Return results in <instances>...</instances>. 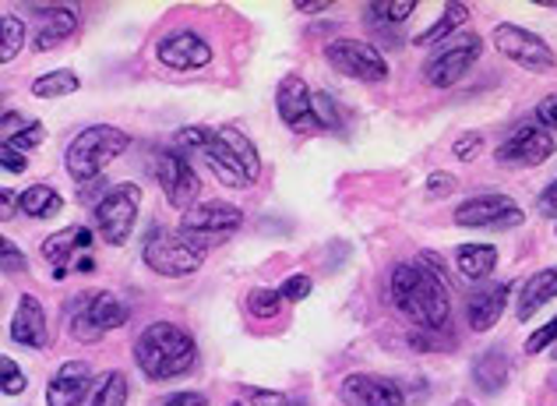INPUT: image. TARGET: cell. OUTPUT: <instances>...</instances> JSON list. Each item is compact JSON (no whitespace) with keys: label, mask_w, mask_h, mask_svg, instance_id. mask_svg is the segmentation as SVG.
Segmentation results:
<instances>
[{"label":"cell","mask_w":557,"mask_h":406,"mask_svg":"<svg viewBox=\"0 0 557 406\" xmlns=\"http://www.w3.org/2000/svg\"><path fill=\"white\" fill-rule=\"evenodd\" d=\"M388 294L395 300V308H399L417 329H434V332L448 329L451 304H448L445 280H437L423 262L395 266L388 280Z\"/></svg>","instance_id":"obj_1"},{"label":"cell","mask_w":557,"mask_h":406,"mask_svg":"<svg viewBox=\"0 0 557 406\" xmlns=\"http://www.w3.org/2000/svg\"><path fill=\"white\" fill-rule=\"evenodd\" d=\"M135 365L149 382H173L198 368V343L177 322H152L135 343Z\"/></svg>","instance_id":"obj_2"},{"label":"cell","mask_w":557,"mask_h":406,"mask_svg":"<svg viewBox=\"0 0 557 406\" xmlns=\"http://www.w3.org/2000/svg\"><path fill=\"white\" fill-rule=\"evenodd\" d=\"M198 156L209 163L215 181H223L233 192H247L261 177V156L255 142L237 127H209Z\"/></svg>","instance_id":"obj_3"},{"label":"cell","mask_w":557,"mask_h":406,"mask_svg":"<svg viewBox=\"0 0 557 406\" xmlns=\"http://www.w3.org/2000/svg\"><path fill=\"white\" fill-rule=\"evenodd\" d=\"M131 149V135L121 132L113 124H89L71 138L67 152H64V170L71 181L78 184H92L102 177L113 159H121Z\"/></svg>","instance_id":"obj_4"},{"label":"cell","mask_w":557,"mask_h":406,"mask_svg":"<svg viewBox=\"0 0 557 406\" xmlns=\"http://www.w3.org/2000/svg\"><path fill=\"white\" fill-rule=\"evenodd\" d=\"M141 262L163 280H184L205 266V244L181 234V230H152L141 248Z\"/></svg>","instance_id":"obj_5"},{"label":"cell","mask_w":557,"mask_h":406,"mask_svg":"<svg viewBox=\"0 0 557 406\" xmlns=\"http://www.w3.org/2000/svg\"><path fill=\"white\" fill-rule=\"evenodd\" d=\"M138 206H141L138 184H116L96 201L92 216H96V230H99L102 244H110V248L127 244L131 230L138 223Z\"/></svg>","instance_id":"obj_6"},{"label":"cell","mask_w":557,"mask_h":406,"mask_svg":"<svg viewBox=\"0 0 557 406\" xmlns=\"http://www.w3.org/2000/svg\"><path fill=\"white\" fill-rule=\"evenodd\" d=\"M494 47L502 57H508L511 64H519L533 75H547L557 67V57L547 47L544 36H536L533 28H522L516 22H497L494 25Z\"/></svg>","instance_id":"obj_7"},{"label":"cell","mask_w":557,"mask_h":406,"mask_svg":"<svg viewBox=\"0 0 557 406\" xmlns=\"http://www.w3.org/2000/svg\"><path fill=\"white\" fill-rule=\"evenodd\" d=\"M480 53H483V39L476 33L442 42V50H434L428 57V64H423V82L431 89H451V85H459L469 75V67L480 61Z\"/></svg>","instance_id":"obj_8"},{"label":"cell","mask_w":557,"mask_h":406,"mask_svg":"<svg viewBox=\"0 0 557 406\" xmlns=\"http://www.w3.org/2000/svg\"><path fill=\"white\" fill-rule=\"evenodd\" d=\"M152 173L159 187H163L166 201L177 212H190L198 201V192H201V181L195 167H190V159L181 152V149H159L152 156Z\"/></svg>","instance_id":"obj_9"},{"label":"cell","mask_w":557,"mask_h":406,"mask_svg":"<svg viewBox=\"0 0 557 406\" xmlns=\"http://www.w3.org/2000/svg\"><path fill=\"white\" fill-rule=\"evenodd\" d=\"M325 61L332 71H339L346 78L357 82H385L388 78V61L374 42L363 39H332L325 47Z\"/></svg>","instance_id":"obj_10"},{"label":"cell","mask_w":557,"mask_h":406,"mask_svg":"<svg viewBox=\"0 0 557 406\" xmlns=\"http://www.w3.org/2000/svg\"><path fill=\"white\" fill-rule=\"evenodd\" d=\"M127 322V304L116 294H92L82 297V304L71 315V336L78 343H99L107 332L121 329Z\"/></svg>","instance_id":"obj_11"},{"label":"cell","mask_w":557,"mask_h":406,"mask_svg":"<svg viewBox=\"0 0 557 406\" xmlns=\"http://www.w3.org/2000/svg\"><path fill=\"white\" fill-rule=\"evenodd\" d=\"M275 113L278 121H283L289 132L297 135H318L325 132L314 113V93L307 89V82L300 75H283L275 89Z\"/></svg>","instance_id":"obj_12"},{"label":"cell","mask_w":557,"mask_h":406,"mask_svg":"<svg viewBox=\"0 0 557 406\" xmlns=\"http://www.w3.org/2000/svg\"><path fill=\"white\" fill-rule=\"evenodd\" d=\"M525 220V212L508 195H473L456 209V226L469 230H511Z\"/></svg>","instance_id":"obj_13"},{"label":"cell","mask_w":557,"mask_h":406,"mask_svg":"<svg viewBox=\"0 0 557 406\" xmlns=\"http://www.w3.org/2000/svg\"><path fill=\"white\" fill-rule=\"evenodd\" d=\"M557 142L540 124H519L502 145H497L494 159L502 167H540L554 156Z\"/></svg>","instance_id":"obj_14"},{"label":"cell","mask_w":557,"mask_h":406,"mask_svg":"<svg viewBox=\"0 0 557 406\" xmlns=\"http://www.w3.org/2000/svg\"><path fill=\"white\" fill-rule=\"evenodd\" d=\"M240 223H244V212L237 206H230V201H201V206L181 216V234L205 244V241L237 234Z\"/></svg>","instance_id":"obj_15"},{"label":"cell","mask_w":557,"mask_h":406,"mask_svg":"<svg viewBox=\"0 0 557 406\" xmlns=\"http://www.w3.org/2000/svg\"><path fill=\"white\" fill-rule=\"evenodd\" d=\"M156 57H159V64H166L173 71H198L212 61V47L195 28H177V33L159 39Z\"/></svg>","instance_id":"obj_16"},{"label":"cell","mask_w":557,"mask_h":406,"mask_svg":"<svg viewBox=\"0 0 557 406\" xmlns=\"http://www.w3.org/2000/svg\"><path fill=\"white\" fill-rule=\"evenodd\" d=\"M92 244H96V234L89 226H64V230H57V234H50L47 241L39 244V255H42V262H47L53 269V280L61 283L71 262H75V255H89L92 251Z\"/></svg>","instance_id":"obj_17"},{"label":"cell","mask_w":557,"mask_h":406,"mask_svg":"<svg viewBox=\"0 0 557 406\" xmlns=\"http://www.w3.org/2000/svg\"><path fill=\"white\" fill-rule=\"evenodd\" d=\"M346 406H406V393L395 379L385 374H349L339 385Z\"/></svg>","instance_id":"obj_18"},{"label":"cell","mask_w":557,"mask_h":406,"mask_svg":"<svg viewBox=\"0 0 557 406\" xmlns=\"http://www.w3.org/2000/svg\"><path fill=\"white\" fill-rule=\"evenodd\" d=\"M11 340L25 350H47L50 346V322L36 294H22L18 308L11 315Z\"/></svg>","instance_id":"obj_19"},{"label":"cell","mask_w":557,"mask_h":406,"mask_svg":"<svg viewBox=\"0 0 557 406\" xmlns=\"http://www.w3.org/2000/svg\"><path fill=\"white\" fill-rule=\"evenodd\" d=\"M96 389L92 368L85 360H67L57 368V374L47 385V406H82V399Z\"/></svg>","instance_id":"obj_20"},{"label":"cell","mask_w":557,"mask_h":406,"mask_svg":"<svg viewBox=\"0 0 557 406\" xmlns=\"http://www.w3.org/2000/svg\"><path fill=\"white\" fill-rule=\"evenodd\" d=\"M508 297H511V286L508 283H487L469 294L466 300V318H469V329L473 332H491L502 315L508 308Z\"/></svg>","instance_id":"obj_21"},{"label":"cell","mask_w":557,"mask_h":406,"mask_svg":"<svg viewBox=\"0 0 557 406\" xmlns=\"http://www.w3.org/2000/svg\"><path fill=\"white\" fill-rule=\"evenodd\" d=\"M33 11H39V14H42V25L36 28V36H33V47H36L39 53L57 50L64 39L75 36V28H78V14H75V11H67V8H53V4H47V8L33 4Z\"/></svg>","instance_id":"obj_22"},{"label":"cell","mask_w":557,"mask_h":406,"mask_svg":"<svg viewBox=\"0 0 557 406\" xmlns=\"http://www.w3.org/2000/svg\"><path fill=\"white\" fill-rule=\"evenodd\" d=\"M554 297H557V266L533 272L530 280L522 283L519 300H516V315H519V322H530V318H533L540 308H547V304H550Z\"/></svg>","instance_id":"obj_23"},{"label":"cell","mask_w":557,"mask_h":406,"mask_svg":"<svg viewBox=\"0 0 557 406\" xmlns=\"http://www.w3.org/2000/svg\"><path fill=\"white\" fill-rule=\"evenodd\" d=\"M508 379H511V357L505 350H497V346L483 350L473 360V382H476V389L483 396L502 393V389L508 385Z\"/></svg>","instance_id":"obj_24"},{"label":"cell","mask_w":557,"mask_h":406,"mask_svg":"<svg viewBox=\"0 0 557 406\" xmlns=\"http://www.w3.org/2000/svg\"><path fill=\"white\" fill-rule=\"evenodd\" d=\"M456 266L462 272V280L480 283L497 269V248L494 244H462L456 251Z\"/></svg>","instance_id":"obj_25"},{"label":"cell","mask_w":557,"mask_h":406,"mask_svg":"<svg viewBox=\"0 0 557 406\" xmlns=\"http://www.w3.org/2000/svg\"><path fill=\"white\" fill-rule=\"evenodd\" d=\"M61 209H64V198L57 195L50 184H33L18 195V212L28 216V220H50V216H57Z\"/></svg>","instance_id":"obj_26"},{"label":"cell","mask_w":557,"mask_h":406,"mask_svg":"<svg viewBox=\"0 0 557 406\" xmlns=\"http://www.w3.org/2000/svg\"><path fill=\"white\" fill-rule=\"evenodd\" d=\"M82 89V78L75 71L67 67H57V71H47V75H39L33 82V96L36 99H61V96H75Z\"/></svg>","instance_id":"obj_27"},{"label":"cell","mask_w":557,"mask_h":406,"mask_svg":"<svg viewBox=\"0 0 557 406\" xmlns=\"http://www.w3.org/2000/svg\"><path fill=\"white\" fill-rule=\"evenodd\" d=\"M466 19H469V8L466 4H448L445 11H442V19H437L428 33H420L417 39H413V47H437V42H445L456 28H462L466 25Z\"/></svg>","instance_id":"obj_28"},{"label":"cell","mask_w":557,"mask_h":406,"mask_svg":"<svg viewBox=\"0 0 557 406\" xmlns=\"http://www.w3.org/2000/svg\"><path fill=\"white\" fill-rule=\"evenodd\" d=\"M127 396H131V385L124 379V371H107L96 382V393H92L89 406H127Z\"/></svg>","instance_id":"obj_29"},{"label":"cell","mask_w":557,"mask_h":406,"mask_svg":"<svg viewBox=\"0 0 557 406\" xmlns=\"http://www.w3.org/2000/svg\"><path fill=\"white\" fill-rule=\"evenodd\" d=\"M413 11H417V0H374V4H368V19L371 25H381V22L399 25Z\"/></svg>","instance_id":"obj_30"},{"label":"cell","mask_w":557,"mask_h":406,"mask_svg":"<svg viewBox=\"0 0 557 406\" xmlns=\"http://www.w3.org/2000/svg\"><path fill=\"white\" fill-rule=\"evenodd\" d=\"M247 311H251L255 318H261V322H269V318H275L278 311H283V294L278 290H272V286H255L251 294H247Z\"/></svg>","instance_id":"obj_31"},{"label":"cell","mask_w":557,"mask_h":406,"mask_svg":"<svg viewBox=\"0 0 557 406\" xmlns=\"http://www.w3.org/2000/svg\"><path fill=\"white\" fill-rule=\"evenodd\" d=\"M25 42V22L14 19V14H4V50H0V61H14Z\"/></svg>","instance_id":"obj_32"},{"label":"cell","mask_w":557,"mask_h":406,"mask_svg":"<svg viewBox=\"0 0 557 406\" xmlns=\"http://www.w3.org/2000/svg\"><path fill=\"white\" fill-rule=\"evenodd\" d=\"M314 113L321 127H329V132H343V118H339V107H335V99L329 93H314Z\"/></svg>","instance_id":"obj_33"},{"label":"cell","mask_w":557,"mask_h":406,"mask_svg":"<svg viewBox=\"0 0 557 406\" xmlns=\"http://www.w3.org/2000/svg\"><path fill=\"white\" fill-rule=\"evenodd\" d=\"M0 374H4V396H18V393H25L28 389V379H25V371L14 365L11 357H0Z\"/></svg>","instance_id":"obj_34"},{"label":"cell","mask_w":557,"mask_h":406,"mask_svg":"<svg viewBox=\"0 0 557 406\" xmlns=\"http://www.w3.org/2000/svg\"><path fill=\"white\" fill-rule=\"evenodd\" d=\"M557 346V315L550 318V322L544 329H536L530 340H525V354L536 357V354H544V350H554Z\"/></svg>","instance_id":"obj_35"},{"label":"cell","mask_w":557,"mask_h":406,"mask_svg":"<svg viewBox=\"0 0 557 406\" xmlns=\"http://www.w3.org/2000/svg\"><path fill=\"white\" fill-rule=\"evenodd\" d=\"M311 290H314L311 275L297 272V275H289V280H286L283 286H278V294H283V300L297 304V300H307V297H311Z\"/></svg>","instance_id":"obj_36"},{"label":"cell","mask_w":557,"mask_h":406,"mask_svg":"<svg viewBox=\"0 0 557 406\" xmlns=\"http://www.w3.org/2000/svg\"><path fill=\"white\" fill-rule=\"evenodd\" d=\"M0 251H4V272L8 275H22V272H28V258H25V251L18 248L14 241H0Z\"/></svg>","instance_id":"obj_37"},{"label":"cell","mask_w":557,"mask_h":406,"mask_svg":"<svg viewBox=\"0 0 557 406\" xmlns=\"http://www.w3.org/2000/svg\"><path fill=\"white\" fill-rule=\"evenodd\" d=\"M536 124L544 127V132H557V93H550V96H544L536 103Z\"/></svg>","instance_id":"obj_38"},{"label":"cell","mask_w":557,"mask_h":406,"mask_svg":"<svg viewBox=\"0 0 557 406\" xmlns=\"http://www.w3.org/2000/svg\"><path fill=\"white\" fill-rule=\"evenodd\" d=\"M459 187V181H456V173H431L428 177V198H448L451 192Z\"/></svg>","instance_id":"obj_39"},{"label":"cell","mask_w":557,"mask_h":406,"mask_svg":"<svg viewBox=\"0 0 557 406\" xmlns=\"http://www.w3.org/2000/svg\"><path fill=\"white\" fill-rule=\"evenodd\" d=\"M42 135H47V127H42L39 121H33L18 138H11V142H4V145H11V149H18V152H28V149H36V145L42 142Z\"/></svg>","instance_id":"obj_40"},{"label":"cell","mask_w":557,"mask_h":406,"mask_svg":"<svg viewBox=\"0 0 557 406\" xmlns=\"http://www.w3.org/2000/svg\"><path fill=\"white\" fill-rule=\"evenodd\" d=\"M33 124L25 118V113H14V110H4V121H0V132H4V142H11V138H18L25 127Z\"/></svg>","instance_id":"obj_41"},{"label":"cell","mask_w":557,"mask_h":406,"mask_svg":"<svg viewBox=\"0 0 557 406\" xmlns=\"http://www.w3.org/2000/svg\"><path fill=\"white\" fill-rule=\"evenodd\" d=\"M536 212L540 216H547V220H557V177L540 192V198H536Z\"/></svg>","instance_id":"obj_42"},{"label":"cell","mask_w":557,"mask_h":406,"mask_svg":"<svg viewBox=\"0 0 557 406\" xmlns=\"http://www.w3.org/2000/svg\"><path fill=\"white\" fill-rule=\"evenodd\" d=\"M483 149V135L480 132H473V135H462L456 145H451V152H456L459 159H466V163H469V159H476V152Z\"/></svg>","instance_id":"obj_43"},{"label":"cell","mask_w":557,"mask_h":406,"mask_svg":"<svg viewBox=\"0 0 557 406\" xmlns=\"http://www.w3.org/2000/svg\"><path fill=\"white\" fill-rule=\"evenodd\" d=\"M0 167H4V173H25L28 170V159H25V152L4 145V149H0Z\"/></svg>","instance_id":"obj_44"},{"label":"cell","mask_w":557,"mask_h":406,"mask_svg":"<svg viewBox=\"0 0 557 406\" xmlns=\"http://www.w3.org/2000/svg\"><path fill=\"white\" fill-rule=\"evenodd\" d=\"M159 406H209V399H205L201 393H177V396L163 399Z\"/></svg>","instance_id":"obj_45"},{"label":"cell","mask_w":557,"mask_h":406,"mask_svg":"<svg viewBox=\"0 0 557 406\" xmlns=\"http://www.w3.org/2000/svg\"><path fill=\"white\" fill-rule=\"evenodd\" d=\"M300 14H321V11H329V4L325 0H314V4H293Z\"/></svg>","instance_id":"obj_46"},{"label":"cell","mask_w":557,"mask_h":406,"mask_svg":"<svg viewBox=\"0 0 557 406\" xmlns=\"http://www.w3.org/2000/svg\"><path fill=\"white\" fill-rule=\"evenodd\" d=\"M4 220H14V195L4 187Z\"/></svg>","instance_id":"obj_47"},{"label":"cell","mask_w":557,"mask_h":406,"mask_svg":"<svg viewBox=\"0 0 557 406\" xmlns=\"http://www.w3.org/2000/svg\"><path fill=\"white\" fill-rule=\"evenodd\" d=\"M75 269H78V272H92L96 266H92V258H89V255H82L78 262H75Z\"/></svg>","instance_id":"obj_48"},{"label":"cell","mask_w":557,"mask_h":406,"mask_svg":"<svg viewBox=\"0 0 557 406\" xmlns=\"http://www.w3.org/2000/svg\"><path fill=\"white\" fill-rule=\"evenodd\" d=\"M550 389H554V393H557V374H554V379H550Z\"/></svg>","instance_id":"obj_49"},{"label":"cell","mask_w":557,"mask_h":406,"mask_svg":"<svg viewBox=\"0 0 557 406\" xmlns=\"http://www.w3.org/2000/svg\"><path fill=\"white\" fill-rule=\"evenodd\" d=\"M550 357H554V360H557V346H554V350H550Z\"/></svg>","instance_id":"obj_50"},{"label":"cell","mask_w":557,"mask_h":406,"mask_svg":"<svg viewBox=\"0 0 557 406\" xmlns=\"http://www.w3.org/2000/svg\"><path fill=\"white\" fill-rule=\"evenodd\" d=\"M283 406H304V403H283Z\"/></svg>","instance_id":"obj_51"},{"label":"cell","mask_w":557,"mask_h":406,"mask_svg":"<svg viewBox=\"0 0 557 406\" xmlns=\"http://www.w3.org/2000/svg\"><path fill=\"white\" fill-rule=\"evenodd\" d=\"M230 406H247V403H230Z\"/></svg>","instance_id":"obj_52"}]
</instances>
